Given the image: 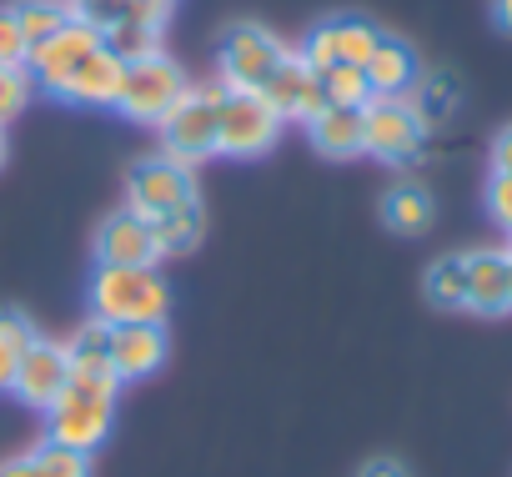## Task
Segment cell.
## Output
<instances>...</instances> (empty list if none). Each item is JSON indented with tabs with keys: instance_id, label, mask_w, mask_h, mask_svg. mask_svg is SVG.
Listing matches in <instances>:
<instances>
[{
	"instance_id": "6da1fadb",
	"label": "cell",
	"mask_w": 512,
	"mask_h": 477,
	"mask_svg": "<svg viewBox=\"0 0 512 477\" xmlns=\"http://www.w3.org/2000/svg\"><path fill=\"white\" fill-rule=\"evenodd\" d=\"M91 317L106 327H126V322H166L171 312V287L161 282L156 267H96L91 287H86Z\"/></svg>"
},
{
	"instance_id": "7a4b0ae2",
	"label": "cell",
	"mask_w": 512,
	"mask_h": 477,
	"mask_svg": "<svg viewBox=\"0 0 512 477\" xmlns=\"http://www.w3.org/2000/svg\"><path fill=\"white\" fill-rule=\"evenodd\" d=\"M116 392H121V387L71 382V387L46 407V442L91 457V452L111 437V422H116Z\"/></svg>"
},
{
	"instance_id": "3957f363",
	"label": "cell",
	"mask_w": 512,
	"mask_h": 477,
	"mask_svg": "<svg viewBox=\"0 0 512 477\" xmlns=\"http://www.w3.org/2000/svg\"><path fill=\"white\" fill-rule=\"evenodd\" d=\"M282 116L262 91H226L221 86V106H216V151L231 161H256L282 141Z\"/></svg>"
},
{
	"instance_id": "277c9868",
	"label": "cell",
	"mask_w": 512,
	"mask_h": 477,
	"mask_svg": "<svg viewBox=\"0 0 512 477\" xmlns=\"http://www.w3.org/2000/svg\"><path fill=\"white\" fill-rule=\"evenodd\" d=\"M186 71L171 61V56H141V61H126L121 71V96H116V111L126 121H141V126H161V116L186 96Z\"/></svg>"
},
{
	"instance_id": "5b68a950",
	"label": "cell",
	"mask_w": 512,
	"mask_h": 477,
	"mask_svg": "<svg viewBox=\"0 0 512 477\" xmlns=\"http://www.w3.org/2000/svg\"><path fill=\"white\" fill-rule=\"evenodd\" d=\"M287 46L256 21H236L226 36H221V51H216V71H221V86L226 91H262L272 81V71L282 66Z\"/></svg>"
},
{
	"instance_id": "8992f818",
	"label": "cell",
	"mask_w": 512,
	"mask_h": 477,
	"mask_svg": "<svg viewBox=\"0 0 512 477\" xmlns=\"http://www.w3.org/2000/svg\"><path fill=\"white\" fill-rule=\"evenodd\" d=\"M216 106H221V86H186V96L161 116V156L191 166L216 156Z\"/></svg>"
},
{
	"instance_id": "52a82bcc",
	"label": "cell",
	"mask_w": 512,
	"mask_h": 477,
	"mask_svg": "<svg viewBox=\"0 0 512 477\" xmlns=\"http://www.w3.org/2000/svg\"><path fill=\"white\" fill-rule=\"evenodd\" d=\"M422 116L412 111L407 96H372L362 106V151L382 161H412L422 146Z\"/></svg>"
},
{
	"instance_id": "ba28073f",
	"label": "cell",
	"mask_w": 512,
	"mask_h": 477,
	"mask_svg": "<svg viewBox=\"0 0 512 477\" xmlns=\"http://www.w3.org/2000/svg\"><path fill=\"white\" fill-rule=\"evenodd\" d=\"M186 201H196L191 166H181L171 156H146V161L131 166V176H126V206L131 211H141V216L156 221V216H166V211H176Z\"/></svg>"
},
{
	"instance_id": "9c48e42d",
	"label": "cell",
	"mask_w": 512,
	"mask_h": 477,
	"mask_svg": "<svg viewBox=\"0 0 512 477\" xmlns=\"http://www.w3.org/2000/svg\"><path fill=\"white\" fill-rule=\"evenodd\" d=\"M382 31L367 21V16H327L307 46H302V61L312 71H327V66H367V56L377 51Z\"/></svg>"
},
{
	"instance_id": "30bf717a",
	"label": "cell",
	"mask_w": 512,
	"mask_h": 477,
	"mask_svg": "<svg viewBox=\"0 0 512 477\" xmlns=\"http://www.w3.org/2000/svg\"><path fill=\"white\" fill-rule=\"evenodd\" d=\"M156 262H161V247H156L151 216L116 206L96 226V267H156Z\"/></svg>"
},
{
	"instance_id": "8fae6325",
	"label": "cell",
	"mask_w": 512,
	"mask_h": 477,
	"mask_svg": "<svg viewBox=\"0 0 512 477\" xmlns=\"http://www.w3.org/2000/svg\"><path fill=\"white\" fill-rule=\"evenodd\" d=\"M66 387H71V357H66V347L36 332V337H31V347L21 352V362H16L11 392H16L26 407L46 412V407H51V402H56Z\"/></svg>"
},
{
	"instance_id": "7c38bea8",
	"label": "cell",
	"mask_w": 512,
	"mask_h": 477,
	"mask_svg": "<svg viewBox=\"0 0 512 477\" xmlns=\"http://www.w3.org/2000/svg\"><path fill=\"white\" fill-rule=\"evenodd\" d=\"M96 46H101V36H96L91 26L66 21L51 41H41V46L26 56V71H31V81H36L46 96H61V91H66V81H71V71H76Z\"/></svg>"
},
{
	"instance_id": "4fadbf2b",
	"label": "cell",
	"mask_w": 512,
	"mask_h": 477,
	"mask_svg": "<svg viewBox=\"0 0 512 477\" xmlns=\"http://www.w3.org/2000/svg\"><path fill=\"white\" fill-rule=\"evenodd\" d=\"M171 357V337L161 322H126V327H111V372L116 382H146L166 367Z\"/></svg>"
},
{
	"instance_id": "5bb4252c",
	"label": "cell",
	"mask_w": 512,
	"mask_h": 477,
	"mask_svg": "<svg viewBox=\"0 0 512 477\" xmlns=\"http://www.w3.org/2000/svg\"><path fill=\"white\" fill-rule=\"evenodd\" d=\"M262 96L277 106V116H282V121H312V116L327 106L322 76H317L297 51H287V56H282V66L272 71V81L262 86Z\"/></svg>"
},
{
	"instance_id": "9a60e30c",
	"label": "cell",
	"mask_w": 512,
	"mask_h": 477,
	"mask_svg": "<svg viewBox=\"0 0 512 477\" xmlns=\"http://www.w3.org/2000/svg\"><path fill=\"white\" fill-rule=\"evenodd\" d=\"M121 71H126V61H116L106 46H96V51L71 71L61 101H71V106H91V111H111L116 96H121Z\"/></svg>"
},
{
	"instance_id": "2e32d148",
	"label": "cell",
	"mask_w": 512,
	"mask_h": 477,
	"mask_svg": "<svg viewBox=\"0 0 512 477\" xmlns=\"http://www.w3.org/2000/svg\"><path fill=\"white\" fill-rule=\"evenodd\" d=\"M467 257V307L472 312H512V282H507V252H462Z\"/></svg>"
},
{
	"instance_id": "e0dca14e",
	"label": "cell",
	"mask_w": 512,
	"mask_h": 477,
	"mask_svg": "<svg viewBox=\"0 0 512 477\" xmlns=\"http://www.w3.org/2000/svg\"><path fill=\"white\" fill-rule=\"evenodd\" d=\"M71 357V382H101V387H121L111 372V327L106 322H81L71 332V342H61Z\"/></svg>"
},
{
	"instance_id": "ac0fdd59",
	"label": "cell",
	"mask_w": 512,
	"mask_h": 477,
	"mask_svg": "<svg viewBox=\"0 0 512 477\" xmlns=\"http://www.w3.org/2000/svg\"><path fill=\"white\" fill-rule=\"evenodd\" d=\"M307 136L322 156L332 161H352L362 156V106H322L307 121Z\"/></svg>"
},
{
	"instance_id": "d6986e66",
	"label": "cell",
	"mask_w": 512,
	"mask_h": 477,
	"mask_svg": "<svg viewBox=\"0 0 512 477\" xmlns=\"http://www.w3.org/2000/svg\"><path fill=\"white\" fill-rule=\"evenodd\" d=\"M362 76H367L372 96H407V91H412V81H417V56H412V46H407V41L382 36V41H377V51L367 56Z\"/></svg>"
},
{
	"instance_id": "ffe728a7",
	"label": "cell",
	"mask_w": 512,
	"mask_h": 477,
	"mask_svg": "<svg viewBox=\"0 0 512 477\" xmlns=\"http://www.w3.org/2000/svg\"><path fill=\"white\" fill-rule=\"evenodd\" d=\"M0 477H91V457L56 442H36L0 462Z\"/></svg>"
},
{
	"instance_id": "44dd1931",
	"label": "cell",
	"mask_w": 512,
	"mask_h": 477,
	"mask_svg": "<svg viewBox=\"0 0 512 477\" xmlns=\"http://www.w3.org/2000/svg\"><path fill=\"white\" fill-rule=\"evenodd\" d=\"M66 11H71V21L91 26L96 36H106V31H116V26H131V21H141V26H166V11L146 6V0H66Z\"/></svg>"
},
{
	"instance_id": "7402d4cb",
	"label": "cell",
	"mask_w": 512,
	"mask_h": 477,
	"mask_svg": "<svg viewBox=\"0 0 512 477\" xmlns=\"http://www.w3.org/2000/svg\"><path fill=\"white\" fill-rule=\"evenodd\" d=\"M432 216H437V201H432V191L417 186V181H397V186L382 196V221H387V231H397V236H422V231L432 226Z\"/></svg>"
},
{
	"instance_id": "603a6c76",
	"label": "cell",
	"mask_w": 512,
	"mask_h": 477,
	"mask_svg": "<svg viewBox=\"0 0 512 477\" xmlns=\"http://www.w3.org/2000/svg\"><path fill=\"white\" fill-rule=\"evenodd\" d=\"M422 292H427L432 307L462 312V307H467V257H462V252L437 257V262L427 267V277H422Z\"/></svg>"
},
{
	"instance_id": "cb8c5ba5",
	"label": "cell",
	"mask_w": 512,
	"mask_h": 477,
	"mask_svg": "<svg viewBox=\"0 0 512 477\" xmlns=\"http://www.w3.org/2000/svg\"><path fill=\"white\" fill-rule=\"evenodd\" d=\"M151 226H156V247H161V257H186V252H196V242H201L206 216H201V201H186V206L156 216Z\"/></svg>"
},
{
	"instance_id": "d4e9b609",
	"label": "cell",
	"mask_w": 512,
	"mask_h": 477,
	"mask_svg": "<svg viewBox=\"0 0 512 477\" xmlns=\"http://www.w3.org/2000/svg\"><path fill=\"white\" fill-rule=\"evenodd\" d=\"M16 21H21V36H26V46L36 51L41 41H51L66 21H71V11L61 6V0H21L16 6Z\"/></svg>"
},
{
	"instance_id": "484cf974",
	"label": "cell",
	"mask_w": 512,
	"mask_h": 477,
	"mask_svg": "<svg viewBox=\"0 0 512 477\" xmlns=\"http://www.w3.org/2000/svg\"><path fill=\"white\" fill-rule=\"evenodd\" d=\"M36 327L21 317V312H0V392H11V377H16V362L21 352L31 347Z\"/></svg>"
},
{
	"instance_id": "4316f807",
	"label": "cell",
	"mask_w": 512,
	"mask_h": 477,
	"mask_svg": "<svg viewBox=\"0 0 512 477\" xmlns=\"http://www.w3.org/2000/svg\"><path fill=\"white\" fill-rule=\"evenodd\" d=\"M407 96H412V111L422 116V126L442 121V116L457 106V86H452V76H417Z\"/></svg>"
},
{
	"instance_id": "83f0119b",
	"label": "cell",
	"mask_w": 512,
	"mask_h": 477,
	"mask_svg": "<svg viewBox=\"0 0 512 477\" xmlns=\"http://www.w3.org/2000/svg\"><path fill=\"white\" fill-rule=\"evenodd\" d=\"M101 46H106L116 61H141V56H156V51H161V26H141V21H131V26L106 31Z\"/></svg>"
},
{
	"instance_id": "f1b7e54d",
	"label": "cell",
	"mask_w": 512,
	"mask_h": 477,
	"mask_svg": "<svg viewBox=\"0 0 512 477\" xmlns=\"http://www.w3.org/2000/svg\"><path fill=\"white\" fill-rule=\"evenodd\" d=\"M317 76H322L327 106H367V101H372V86H367L362 66H327V71H317Z\"/></svg>"
},
{
	"instance_id": "f546056e",
	"label": "cell",
	"mask_w": 512,
	"mask_h": 477,
	"mask_svg": "<svg viewBox=\"0 0 512 477\" xmlns=\"http://www.w3.org/2000/svg\"><path fill=\"white\" fill-rule=\"evenodd\" d=\"M31 91H36V81L26 66H0V126L16 121L31 106Z\"/></svg>"
},
{
	"instance_id": "4dcf8cb0",
	"label": "cell",
	"mask_w": 512,
	"mask_h": 477,
	"mask_svg": "<svg viewBox=\"0 0 512 477\" xmlns=\"http://www.w3.org/2000/svg\"><path fill=\"white\" fill-rule=\"evenodd\" d=\"M31 46L21 36V21H16V6H0V66H26Z\"/></svg>"
},
{
	"instance_id": "1f68e13d",
	"label": "cell",
	"mask_w": 512,
	"mask_h": 477,
	"mask_svg": "<svg viewBox=\"0 0 512 477\" xmlns=\"http://www.w3.org/2000/svg\"><path fill=\"white\" fill-rule=\"evenodd\" d=\"M482 201H487V216H492L502 231H512V176L492 171V176H487V191H482Z\"/></svg>"
},
{
	"instance_id": "d6a6232c",
	"label": "cell",
	"mask_w": 512,
	"mask_h": 477,
	"mask_svg": "<svg viewBox=\"0 0 512 477\" xmlns=\"http://www.w3.org/2000/svg\"><path fill=\"white\" fill-rule=\"evenodd\" d=\"M357 477H412V467L397 462V457H367V462L357 467Z\"/></svg>"
},
{
	"instance_id": "836d02e7",
	"label": "cell",
	"mask_w": 512,
	"mask_h": 477,
	"mask_svg": "<svg viewBox=\"0 0 512 477\" xmlns=\"http://www.w3.org/2000/svg\"><path fill=\"white\" fill-rule=\"evenodd\" d=\"M492 171L512 176V126H502V131H497V141H492Z\"/></svg>"
},
{
	"instance_id": "e575fe53",
	"label": "cell",
	"mask_w": 512,
	"mask_h": 477,
	"mask_svg": "<svg viewBox=\"0 0 512 477\" xmlns=\"http://www.w3.org/2000/svg\"><path fill=\"white\" fill-rule=\"evenodd\" d=\"M492 26L512 36V0H492Z\"/></svg>"
},
{
	"instance_id": "d590c367",
	"label": "cell",
	"mask_w": 512,
	"mask_h": 477,
	"mask_svg": "<svg viewBox=\"0 0 512 477\" xmlns=\"http://www.w3.org/2000/svg\"><path fill=\"white\" fill-rule=\"evenodd\" d=\"M146 6H156V11H166V16H171V6H176V0H146Z\"/></svg>"
},
{
	"instance_id": "8d00e7d4",
	"label": "cell",
	"mask_w": 512,
	"mask_h": 477,
	"mask_svg": "<svg viewBox=\"0 0 512 477\" xmlns=\"http://www.w3.org/2000/svg\"><path fill=\"white\" fill-rule=\"evenodd\" d=\"M0 166H6V126H0Z\"/></svg>"
},
{
	"instance_id": "74e56055",
	"label": "cell",
	"mask_w": 512,
	"mask_h": 477,
	"mask_svg": "<svg viewBox=\"0 0 512 477\" xmlns=\"http://www.w3.org/2000/svg\"><path fill=\"white\" fill-rule=\"evenodd\" d=\"M507 282H512V252H507Z\"/></svg>"
}]
</instances>
